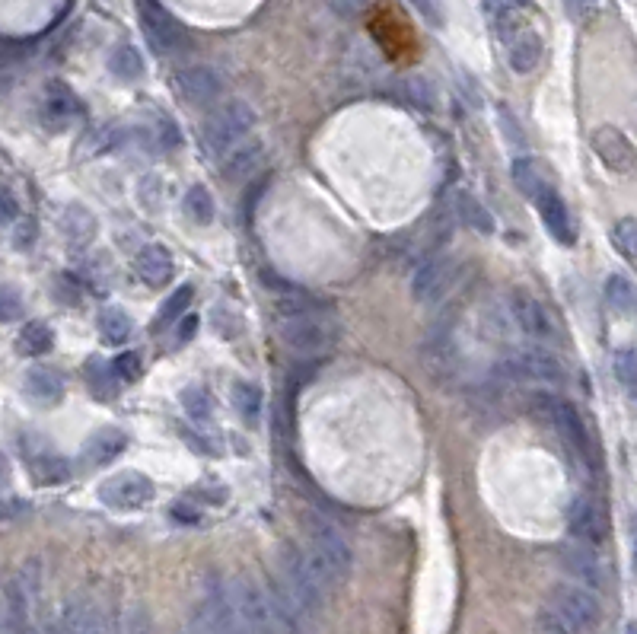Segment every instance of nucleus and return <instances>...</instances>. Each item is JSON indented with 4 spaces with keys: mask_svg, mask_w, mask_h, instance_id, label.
Wrapping results in <instances>:
<instances>
[{
    "mask_svg": "<svg viewBox=\"0 0 637 634\" xmlns=\"http://www.w3.org/2000/svg\"><path fill=\"white\" fill-rule=\"evenodd\" d=\"M23 386L39 405H58L64 399V376L55 367H32V370H26Z\"/></svg>",
    "mask_w": 637,
    "mask_h": 634,
    "instance_id": "24",
    "label": "nucleus"
},
{
    "mask_svg": "<svg viewBox=\"0 0 637 634\" xmlns=\"http://www.w3.org/2000/svg\"><path fill=\"white\" fill-rule=\"evenodd\" d=\"M625 634H637V622H628L625 625Z\"/></svg>",
    "mask_w": 637,
    "mask_h": 634,
    "instance_id": "54",
    "label": "nucleus"
},
{
    "mask_svg": "<svg viewBox=\"0 0 637 634\" xmlns=\"http://www.w3.org/2000/svg\"><path fill=\"white\" fill-rule=\"evenodd\" d=\"M141 20L150 42L157 45L160 51H176L185 42V32L182 26L172 20V16L157 4V0H141Z\"/></svg>",
    "mask_w": 637,
    "mask_h": 634,
    "instance_id": "20",
    "label": "nucleus"
},
{
    "mask_svg": "<svg viewBox=\"0 0 637 634\" xmlns=\"http://www.w3.org/2000/svg\"><path fill=\"white\" fill-rule=\"evenodd\" d=\"M548 612H552L558 622H564L574 634L596 628L599 619H602L599 596L583 584L580 587L577 584H558L552 590V596H548Z\"/></svg>",
    "mask_w": 637,
    "mask_h": 634,
    "instance_id": "7",
    "label": "nucleus"
},
{
    "mask_svg": "<svg viewBox=\"0 0 637 634\" xmlns=\"http://www.w3.org/2000/svg\"><path fill=\"white\" fill-rule=\"evenodd\" d=\"M453 278H456V265L450 259H443V255H434V259L418 265L415 278H411V294H415L418 303H437L446 297Z\"/></svg>",
    "mask_w": 637,
    "mask_h": 634,
    "instance_id": "16",
    "label": "nucleus"
},
{
    "mask_svg": "<svg viewBox=\"0 0 637 634\" xmlns=\"http://www.w3.org/2000/svg\"><path fill=\"white\" fill-rule=\"evenodd\" d=\"M192 294L195 290L188 287V284H182L176 294H172L163 306H160V325H169V322H179V316L188 310V303H192Z\"/></svg>",
    "mask_w": 637,
    "mask_h": 634,
    "instance_id": "42",
    "label": "nucleus"
},
{
    "mask_svg": "<svg viewBox=\"0 0 637 634\" xmlns=\"http://www.w3.org/2000/svg\"><path fill=\"white\" fill-rule=\"evenodd\" d=\"M405 96L415 102V106H421V109L434 106V96H430V87H427L424 80H405Z\"/></svg>",
    "mask_w": 637,
    "mask_h": 634,
    "instance_id": "44",
    "label": "nucleus"
},
{
    "mask_svg": "<svg viewBox=\"0 0 637 634\" xmlns=\"http://www.w3.org/2000/svg\"><path fill=\"white\" fill-rule=\"evenodd\" d=\"M265 163V147L258 141H246V144H236L230 153H223V176L227 179H246L255 176V169Z\"/></svg>",
    "mask_w": 637,
    "mask_h": 634,
    "instance_id": "25",
    "label": "nucleus"
},
{
    "mask_svg": "<svg viewBox=\"0 0 637 634\" xmlns=\"http://www.w3.org/2000/svg\"><path fill=\"white\" fill-rule=\"evenodd\" d=\"M634 571H637V529H634Z\"/></svg>",
    "mask_w": 637,
    "mask_h": 634,
    "instance_id": "55",
    "label": "nucleus"
},
{
    "mask_svg": "<svg viewBox=\"0 0 637 634\" xmlns=\"http://www.w3.org/2000/svg\"><path fill=\"white\" fill-rule=\"evenodd\" d=\"M612 246L628 262H637V217H622L612 227Z\"/></svg>",
    "mask_w": 637,
    "mask_h": 634,
    "instance_id": "37",
    "label": "nucleus"
},
{
    "mask_svg": "<svg viewBox=\"0 0 637 634\" xmlns=\"http://www.w3.org/2000/svg\"><path fill=\"white\" fill-rule=\"evenodd\" d=\"M157 128H160V144H163V150H176L179 144H182V134H179V128L172 125V118H157Z\"/></svg>",
    "mask_w": 637,
    "mask_h": 634,
    "instance_id": "45",
    "label": "nucleus"
},
{
    "mask_svg": "<svg viewBox=\"0 0 637 634\" xmlns=\"http://www.w3.org/2000/svg\"><path fill=\"white\" fill-rule=\"evenodd\" d=\"M125 447H128V437L122 431H115V427H102L99 434H93L90 440H86V459H90L93 466H106V462H112Z\"/></svg>",
    "mask_w": 637,
    "mask_h": 634,
    "instance_id": "26",
    "label": "nucleus"
},
{
    "mask_svg": "<svg viewBox=\"0 0 637 634\" xmlns=\"http://www.w3.org/2000/svg\"><path fill=\"white\" fill-rule=\"evenodd\" d=\"M198 329V316H182V329L176 332V341H188Z\"/></svg>",
    "mask_w": 637,
    "mask_h": 634,
    "instance_id": "50",
    "label": "nucleus"
},
{
    "mask_svg": "<svg viewBox=\"0 0 637 634\" xmlns=\"http://www.w3.org/2000/svg\"><path fill=\"white\" fill-rule=\"evenodd\" d=\"M182 208H185L188 217L195 220V224H211V220H214V198H211V192L204 185H192V188H188Z\"/></svg>",
    "mask_w": 637,
    "mask_h": 634,
    "instance_id": "34",
    "label": "nucleus"
},
{
    "mask_svg": "<svg viewBox=\"0 0 637 634\" xmlns=\"http://www.w3.org/2000/svg\"><path fill=\"white\" fill-rule=\"evenodd\" d=\"M36 236V224H32V220L26 217V224L20 227V233H16V246H23V243H29V239Z\"/></svg>",
    "mask_w": 637,
    "mask_h": 634,
    "instance_id": "52",
    "label": "nucleus"
},
{
    "mask_svg": "<svg viewBox=\"0 0 637 634\" xmlns=\"http://www.w3.org/2000/svg\"><path fill=\"white\" fill-rule=\"evenodd\" d=\"M596 545H587V542H580V545H567L561 558H564V568L571 571L583 587H590V590H599L602 587V580H606V574H602V561L599 555L593 552Z\"/></svg>",
    "mask_w": 637,
    "mask_h": 634,
    "instance_id": "22",
    "label": "nucleus"
},
{
    "mask_svg": "<svg viewBox=\"0 0 637 634\" xmlns=\"http://www.w3.org/2000/svg\"><path fill=\"white\" fill-rule=\"evenodd\" d=\"M36 478L42 485H61V482H67V478H71V466H67V459H61V456H42V459H36Z\"/></svg>",
    "mask_w": 637,
    "mask_h": 634,
    "instance_id": "41",
    "label": "nucleus"
},
{
    "mask_svg": "<svg viewBox=\"0 0 637 634\" xmlns=\"http://www.w3.org/2000/svg\"><path fill=\"white\" fill-rule=\"evenodd\" d=\"M134 268H137V274H141V281L153 290L166 287L172 281V271H176L172 268V255L160 243H147L141 252H137Z\"/></svg>",
    "mask_w": 637,
    "mask_h": 634,
    "instance_id": "23",
    "label": "nucleus"
},
{
    "mask_svg": "<svg viewBox=\"0 0 637 634\" xmlns=\"http://www.w3.org/2000/svg\"><path fill=\"white\" fill-rule=\"evenodd\" d=\"M418 7L430 16V20H437V16H434V13H437V4H434V0H418Z\"/></svg>",
    "mask_w": 637,
    "mask_h": 634,
    "instance_id": "53",
    "label": "nucleus"
},
{
    "mask_svg": "<svg viewBox=\"0 0 637 634\" xmlns=\"http://www.w3.org/2000/svg\"><path fill=\"white\" fill-rule=\"evenodd\" d=\"M497 370H501V376H507V380H516V383H561V364L558 357L542 348L539 341L529 348H516L510 351L501 364H497Z\"/></svg>",
    "mask_w": 637,
    "mask_h": 634,
    "instance_id": "9",
    "label": "nucleus"
},
{
    "mask_svg": "<svg viewBox=\"0 0 637 634\" xmlns=\"http://www.w3.org/2000/svg\"><path fill=\"white\" fill-rule=\"evenodd\" d=\"M606 300H609L612 310L631 313L637 306V290L628 278H622V274H612V278L606 281Z\"/></svg>",
    "mask_w": 637,
    "mask_h": 634,
    "instance_id": "35",
    "label": "nucleus"
},
{
    "mask_svg": "<svg viewBox=\"0 0 637 634\" xmlns=\"http://www.w3.org/2000/svg\"><path fill=\"white\" fill-rule=\"evenodd\" d=\"M112 367H115V373L122 376L125 383H134L137 376H141V357H137L134 351H128V354H118Z\"/></svg>",
    "mask_w": 637,
    "mask_h": 634,
    "instance_id": "43",
    "label": "nucleus"
},
{
    "mask_svg": "<svg viewBox=\"0 0 637 634\" xmlns=\"http://www.w3.org/2000/svg\"><path fill=\"white\" fill-rule=\"evenodd\" d=\"M109 71L118 77V80H137L144 74V61H141V55H137V48L134 45H118L112 55H109Z\"/></svg>",
    "mask_w": 637,
    "mask_h": 634,
    "instance_id": "31",
    "label": "nucleus"
},
{
    "mask_svg": "<svg viewBox=\"0 0 637 634\" xmlns=\"http://www.w3.org/2000/svg\"><path fill=\"white\" fill-rule=\"evenodd\" d=\"M16 316V294H13V287H4V319L10 322Z\"/></svg>",
    "mask_w": 637,
    "mask_h": 634,
    "instance_id": "51",
    "label": "nucleus"
},
{
    "mask_svg": "<svg viewBox=\"0 0 637 634\" xmlns=\"http://www.w3.org/2000/svg\"><path fill=\"white\" fill-rule=\"evenodd\" d=\"M564 4H567V13H571V20L583 23V20H590V16L596 13L599 0H564Z\"/></svg>",
    "mask_w": 637,
    "mask_h": 634,
    "instance_id": "46",
    "label": "nucleus"
},
{
    "mask_svg": "<svg viewBox=\"0 0 637 634\" xmlns=\"http://www.w3.org/2000/svg\"><path fill=\"white\" fill-rule=\"evenodd\" d=\"M271 596L284 622V634H316L322 619L325 587L316 577L306 552L297 545H284L274 558Z\"/></svg>",
    "mask_w": 637,
    "mask_h": 634,
    "instance_id": "1",
    "label": "nucleus"
},
{
    "mask_svg": "<svg viewBox=\"0 0 637 634\" xmlns=\"http://www.w3.org/2000/svg\"><path fill=\"white\" fill-rule=\"evenodd\" d=\"M593 150H596V157L606 163L612 173H618V176H631L634 169H637V150H634V144L628 141L625 131H618L612 125H602V128L593 131Z\"/></svg>",
    "mask_w": 637,
    "mask_h": 634,
    "instance_id": "14",
    "label": "nucleus"
},
{
    "mask_svg": "<svg viewBox=\"0 0 637 634\" xmlns=\"http://www.w3.org/2000/svg\"><path fill=\"white\" fill-rule=\"evenodd\" d=\"M303 552H306L309 564H313V571L322 580L325 590H338L344 580L351 577V568H354L351 545L341 536V529L325 517H309Z\"/></svg>",
    "mask_w": 637,
    "mask_h": 634,
    "instance_id": "2",
    "label": "nucleus"
},
{
    "mask_svg": "<svg viewBox=\"0 0 637 634\" xmlns=\"http://www.w3.org/2000/svg\"><path fill=\"white\" fill-rule=\"evenodd\" d=\"M421 361L434 380H446V376L456 370L459 348H456V329H453L450 316H443L430 325V332L421 345Z\"/></svg>",
    "mask_w": 637,
    "mask_h": 634,
    "instance_id": "10",
    "label": "nucleus"
},
{
    "mask_svg": "<svg viewBox=\"0 0 637 634\" xmlns=\"http://www.w3.org/2000/svg\"><path fill=\"white\" fill-rule=\"evenodd\" d=\"M0 220H4L7 227H13L16 224V201H13V192L10 188H4V192H0Z\"/></svg>",
    "mask_w": 637,
    "mask_h": 634,
    "instance_id": "47",
    "label": "nucleus"
},
{
    "mask_svg": "<svg viewBox=\"0 0 637 634\" xmlns=\"http://www.w3.org/2000/svg\"><path fill=\"white\" fill-rule=\"evenodd\" d=\"M510 169H513V182H516V188H520V192H523L529 201H536L542 188L552 185V179L545 176V169H542L536 160H532V157H516Z\"/></svg>",
    "mask_w": 637,
    "mask_h": 634,
    "instance_id": "27",
    "label": "nucleus"
},
{
    "mask_svg": "<svg viewBox=\"0 0 637 634\" xmlns=\"http://www.w3.org/2000/svg\"><path fill=\"white\" fill-rule=\"evenodd\" d=\"M118 380H122V376L115 373V367L99 364V361L86 364V383H90V392L99 402H112L118 396Z\"/></svg>",
    "mask_w": 637,
    "mask_h": 634,
    "instance_id": "28",
    "label": "nucleus"
},
{
    "mask_svg": "<svg viewBox=\"0 0 637 634\" xmlns=\"http://www.w3.org/2000/svg\"><path fill=\"white\" fill-rule=\"evenodd\" d=\"M64 233L71 236V243H77V246L86 243V239L96 233L93 214L86 211V208H80V204H71V208L64 211Z\"/></svg>",
    "mask_w": 637,
    "mask_h": 634,
    "instance_id": "33",
    "label": "nucleus"
},
{
    "mask_svg": "<svg viewBox=\"0 0 637 634\" xmlns=\"http://www.w3.org/2000/svg\"><path fill=\"white\" fill-rule=\"evenodd\" d=\"M252 125H255V109L243 99H230L208 115V122L201 128V141L211 153L223 157V153H230L239 141H243V137L252 131Z\"/></svg>",
    "mask_w": 637,
    "mask_h": 634,
    "instance_id": "5",
    "label": "nucleus"
},
{
    "mask_svg": "<svg viewBox=\"0 0 637 634\" xmlns=\"http://www.w3.org/2000/svg\"><path fill=\"white\" fill-rule=\"evenodd\" d=\"M539 208V214H542V220H545V227H548V233H552L561 246H574L577 243V227H574V217H571V211H567V204H564V198H561V192L555 185H545L542 192H539V198L532 201Z\"/></svg>",
    "mask_w": 637,
    "mask_h": 634,
    "instance_id": "17",
    "label": "nucleus"
},
{
    "mask_svg": "<svg viewBox=\"0 0 637 634\" xmlns=\"http://www.w3.org/2000/svg\"><path fill=\"white\" fill-rule=\"evenodd\" d=\"M230 587H233V599H236L246 634H284V622L278 615V606H274L271 590H265L249 577L230 580Z\"/></svg>",
    "mask_w": 637,
    "mask_h": 634,
    "instance_id": "6",
    "label": "nucleus"
},
{
    "mask_svg": "<svg viewBox=\"0 0 637 634\" xmlns=\"http://www.w3.org/2000/svg\"><path fill=\"white\" fill-rule=\"evenodd\" d=\"M182 634H214V628L208 625V619L195 609L192 615H188V625L182 628Z\"/></svg>",
    "mask_w": 637,
    "mask_h": 634,
    "instance_id": "48",
    "label": "nucleus"
},
{
    "mask_svg": "<svg viewBox=\"0 0 637 634\" xmlns=\"http://www.w3.org/2000/svg\"><path fill=\"white\" fill-rule=\"evenodd\" d=\"M176 90L182 93L185 102L192 106H211V102L220 99L223 93V80L214 67H185V71L176 74Z\"/></svg>",
    "mask_w": 637,
    "mask_h": 634,
    "instance_id": "18",
    "label": "nucleus"
},
{
    "mask_svg": "<svg viewBox=\"0 0 637 634\" xmlns=\"http://www.w3.org/2000/svg\"><path fill=\"white\" fill-rule=\"evenodd\" d=\"M131 332H134V322L125 310H115V306L102 310V316H99L102 341H109V345H125V341L131 338Z\"/></svg>",
    "mask_w": 637,
    "mask_h": 634,
    "instance_id": "29",
    "label": "nucleus"
},
{
    "mask_svg": "<svg viewBox=\"0 0 637 634\" xmlns=\"http://www.w3.org/2000/svg\"><path fill=\"white\" fill-rule=\"evenodd\" d=\"M115 634H157V625H153L150 612L144 606H128L115 619Z\"/></svg>",
    "mask_w": 637,
    "mask_h": 634,
    "instance_id": "36",
    "label": "nucleus"
},
{
    "mask_svg": "<svg viewBox=\"0 0 637 634\" xmlns=\"http://www.w3.org/2000/svg\"><path fill=\"white\" fill-rule=\"evenodd\" d=\"M39 118L48 131H64L67 125L77 118V96L71 93V87L61 80H51L45 87L42 106H39Z\"/></svg>",
    "mask_w": 637,
    "mask_h": 634,
    "instance_id": "19",
    "label": "nucleus"
},
{
    "mask_svg": "<svg viewBox=\"0 0 637 634\" xmlns=\"http://www.w3.org/2000/svg\"><path fill=\"white\" fill-rule=\"evenodd\" d=\"M567 526H571V533L580 542L599 545V542H606V536H609V513L596 498L580 494V498L571 504V513H567Z\"/></svg>",
    "mask_w": 637,
    "mask_h": 634,
    "instance_id": "15",
    "label": "nucleus"
},
{
    "mask_svg": "<svg viewBox=\"0 0 637 634\" xmlns=\"http://www.w3.org/2000/svg\"><path fill=\"white\" fill-rule=\"evenodd\" d=\"M278 319H281L278 335L287 345V351L297 357L329 354L341 338L335 310H313V313H294V316H278Z\"/></svg>",
    "mask_w": 637,
    "mask_h": 634,
    "instance_id": "3",
    "label": "nucleus"
},
{
    "mask_svg": "<svg viewBox=\"0 0 637 634\" xmlns=\"http://www.w3.org/2000/svg\"><path fill=\"white\" fill-rule=\"evenodd\" d=\"M504 45H507V64L513 67V74H532L539 67L542 51H545L542 36L529 26L510 32V36L504 39Z\"/></svg>",
    "mask_w": 637,
    "mask_h": 634,
    "instance_id": "21",
    "label": "nucleus"
},
{
    "mask_svg": "<svg viewBox=\"0 0 637 634\" xmlns=\"http://www.w3.org/2000/svg\"><path fill=\"white\" fill-rule=\"evenodd\" d=\"M55 631L58 634H115V619H109L106 609L93 603V599L77 596L64 606Z\"/></svg>",
    "mask_w": 637,
    "mask_h": 634,
    "instance_id": "13",
    "label": "nucleus"
},
{
    "mask_svg": "<svg viewBox=\"0 0 637 634\" xmlns=\"http://www.w3.org/2000/svg\"><path fill=\"white\" fill-rule=\"evenodd\" d=\"M153 498H157V488H153V482L141 472L112 475L109 482H102L99 488V501L112 510H141Z\"/></svg>",
    "mask_w": 637,
    "mask_h": 634,
    "instance_id": "12",
    "label": "nucleus"
},
{
    "mask_svg": "<svg viewBox=\"0 0 637 634\" xmlns=\"http://www.w3.org/2000/svg\"><path fill=\"white\" fill-rule=\"evenodd\" d=\"M182 408H185V415L192 418V421H208L211 411H214L211 392L204 389V386H188L182 392Z\"/></svg>",
    "mask_w": 637,
    "mask_h": 634,
    "instance_id": "39",
    "label": "nucleus"
},
{
    "mask_svg": "<svg viewBox=\"0 0 637 634\" xmlns=\"http://www.w3.org/2000/svg\"><path fill=\"white\" fill-rule=\"evenodd\" d=\"M507 316L513 319L516 329L532 341H548L555 335V322H552V316H548L545 303L536 294H529V290H510L507 294Z\"/></svg>",
    "mask_w": 637,
    "mask_h": 634,
    "instance_id": "11",
    "label": "nucleus"
},
{
    "mask_svg": "<svg viewBox=\"0 0 637 634\" xmlns=\"http://www.w3.org/2000/svg\"><path fill=\"white\" fill-rule=\"evenodd\" d=\"M233 405L243 415L246 424H252L262 411V392H258L252 383H233Z\"/></svg>",
    "mask_w": 637,
    "mask_h": 634,
    "instance_id": "40",
    "label": "nucleus"
},
{
    "mask_svg": "<svg viewBox=\"0 0 637 634\" xmlns=\"http://www.w3.org/2000/svg\"><path fill=\"white\" fill-rule=\"evenodd\" d=\"M539 625H542V634H574V631H571V628H567L564 622H558V619H555V615H552V612H548V609L542 612V622H539Z\"/></svg>",
    "mask_w": 637,
    "mask_h": 634,
    "instance_id": "49",
    "label": "nucleus"
},
{
    "mask_svg": "<svg viewBox=\"0 0 637 634\" xmlns=\"http://www.w3.org/2000/svg\"><path fill=\"white\" fill-rule=\"evenodd\" d=\"M456 211L459 220H466V224L478 233H494V217L485 211V204H481L475 195L469 192H456Z\"/></svg>",
    "mask_w": 637,
    "mask_h": 634,
    "instance_id": "30",
    "label": "nucleus"
},
{
    "mask_svg": "<svg viewBox=\"0 0 637 634\" xmlns=\"http://www.w3.org/2000/svg\"><path fill=\"white\" fill-rule=\"evenodd\" d=\"M532 408L539 411V415L552 424V431L561 437V443L567 450H571L574 456L587 459L590 456V437H587V424H583L580 411L564 402V399H555V396H545V392H539V396H532Z\"/></svg>",
    "mask_w": 637,
    "mask_h": 634,
    "instance_id": "8",
    "label": "nucleus"
},
{
    "mask_svg": "<svg viewBox=\"0 0 637 634\" xmlns=\"http://www.w3.org/2000/svg\"><path fill=\"white\" fill-rule=\"evenodd\" d=\"M51 341H55V335H51V329L45 322H26L23 332H20V351L23 354H45L51 348Z\"/></svg>",
    "mask_w": 637,
    "mask_h": 634,
    "instance_id": "38",
    "label": "nucleus"
},
{
    "mask_svg": "<svg viewBox=\"0 0 637 634\" xmlns=\"http://www.w3.org/2000/svg\"><path fill=\"white\" fill-rule=\"evenodd\" d=\"M42 596V561L29 558L16 568L4 587V634H32Z\"/></svg>",
    "mask_w": 637,
    "mask_h": 634,
    "instance_id": "4",
    "label": "nucleus"
},
{
    "mask_svg": "<svg viewBox=\"0 0 637 634\" xmlns=\"http://www.w3.org/2000/svg\"><path fill=\"white\" fill-rule=\"evenodd\" d=\"M612 370L622 389L637 402V348H618L612 357Z\"/></svg>",
    "mask_w": 637,
    "mask_h": 634,
    "instance_id": "32",
    "label": "nucleus"
}]
</instances>
